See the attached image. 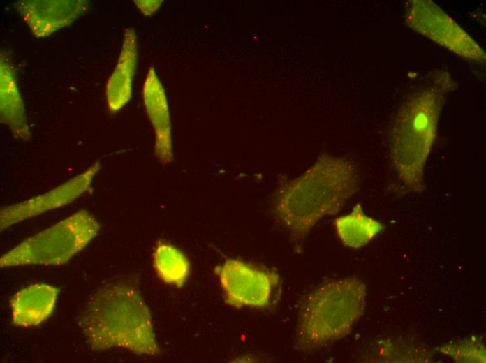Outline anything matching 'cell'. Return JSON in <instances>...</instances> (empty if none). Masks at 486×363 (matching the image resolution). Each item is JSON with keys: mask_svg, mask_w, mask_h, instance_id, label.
<instances>
[{"mask_svg": "<svg viewBox=\"0 0 486 363\" xmlns=\"http://www.w3.org/2000/svg\"><path fill=\"white\" fill-rule=\"evenodd\" d=\"M100 170L98 161L58 186L26 200L3 207L1 231L46 212L67 205L89 191Z\"/></svg>", "mask_w": 486, "mask_h": 363, "instance_id": "ba28073f", "label": "cell"}, {"mask_svg": "<svg viewBox=\"0 0 486 363\" xmlns=\"http://www.w3.org/2000/svg\"><path fill=\"white\" fill-rule=\"evenodd\" d=\"M226 303L234 308L263 309L270 305L279 276L240 260L228 258L214 269Z\"/></svg>", "mask_w": 486, "mask_h": 363, "instance_id": "52a82bcc", "label": "cell"}, {"mask_svg": "<svg viewBox=\"0 0 486 363\" xmlns=\"http://www.w3.org/2000/svg\"><path fill=\"white\" fill-rule=\"evenodd\" d=\"M1 121L13 135L22 140L30 138L25 110L18 91L13 68L8 61L1 57Z\"/></svg>", "mask_w": 486, "mask_h": 363, "instance_id": "4fadbf2b", "label": "cell"}, {"mask_svg": "<svg viewBox=\"0 0 486 363\" xmlns=\"http://www.w3.org/2000/svg\"><path fill=\"white\" fill-rule=\"evenodd\" d=\"M366 285L357 278L324 283L312 291L300 311L296 340L302 350L318 348L349 333L362 315Z\"/></svg>", "mask_w": 486, "mask_h": 363, "instance_id": "277c9868", "label": "cell"}, {"mask_svg": "<svg viewBox=\"0 0 486 363\" xmlns=\"http://www.w3.org/2000/svg\"><path fill=\"white\" fill-rule=\"evenodd\" d=\"M443 101L434 89L417 91L402 103L392 124V163L399 179L415 193L425 190V167L436 138Z\"/></svg>", "mask_w": 486, "mask_h": 363, "instance_id": "3957f363", "label": "cell"}, {"mask_svg": "<svg viewBox=\"0 0 486 363\" xmlns=\"http://www.w3.org/2000/svg\"><path fill=\"white\" fill-rule=\"evenodd\" d=\"M446 351V353L454 357L455 360H459L462 362H466V356L467 362H485V350L483 345L469 343L463 344H456L455 346H449L444 347Z\"/></svg>", "mask_w": 486, "mask_h": 363, "instance_id": "2e32d148", "label": "cell"}, {"mask_svg": "<svg viewBox=\"0 0 486 363\" xmlns=\"http://www.w3.org/2000/svg\"><path fill=\"white\" fill-rule=\"evenodd\" d=\"M99 230L100 225L92 214L85 209L78 210L6 252L0 258V267L66 264L85 248Z\"/></svg>", "mask_w": 486, "mask_h": 363, "instance_id": "5b68a950", "label": "cell"}, {"mask_svg": "<svg viewBox=\"0 0 486 363\" xmlns=\"http://www.w3.org/2000/svg\"><path fill=\"white\" fill-rule=\"evenodd\" d=\"M405 16L412 29L453 53L476 61L485 60L482 48L434 2L411 1Z\"/></svg>", "mask_w": 486, "mask_h": 363, "instance_id": "8992f818", "label": "cell"}, {"mask_svg": "<svg viewBox=\"0 0 486 363\" xmlns=\"http://www.w3.org/2000/svg\"><path fill=\"white\" fill-rule=\"evenodd\" d=\"M78 325L94 351L119 348L139 355L160 353L151 313L138 288L128 283L97 290L78 316Z\"/></svg>", "mask_w": 486, "mask_h": 363, "instance_id": "7a4b0ae2", "label": "cell"}, {"mask_svg": "<svg viewBox=\"0 0 486 363\" xmlns=\"http://www.w3.org/2000/svg\"><path fill=\"white\" fill-rule=\"evenodd\" d=\"M138 8L146 15H150L154 13L162 3L161 0H135Z\"/></svg>", "mask_w": 486, "mask_h": 363, "instance_id": "e0dca14e", "label": "cell"}, {"mask_svg": "<svg viewBox=\"0 0 486 363\" xmlns=\"http://www.w3.org/2000/svg\"><path fill=\"white\" fill-rule=\"evenodd\" d=\"M138 57L137 36L134 29H125L117 65L106 85L108 108L117 112L130 100Z\"/></svg>", "mask_w": 486, "mask_h": 363, "instance_id": "7c38bea8", "label": "cell"}, {"mask_svg": "<svg viewBox=\"0 0 486 363\" xmlns=\"http://www.w3.org/2000/svg\"><path fill=\"white\" fill-rule=\"evenodd\" d=\"M334 226L340 242L351 249L364 246L383 229L380 221L364 214L360 203L348 214L337 217Z\"/></svg>", "mask_w": 486, "mask_h": 363, "instance_id": "5bb4252c", "label": "cell"}, {"mask_svg": "<svg viewBox=\"0 0 486 363\" xmlns=\"http://www.w3.org/2000/svg\"><path fill=\"white\" fill-rule=\"evenodd\" d=\"M59 292L58 288L43 283L16 292L10 299L13 325L24 328L40 325L53 312Z\"/></svg>", "mask_w": 486, "mask_h": 363, "instance_id": "8fae6325", "label": "cell"}, {"mask_svg": "<svg viewBox=\"0 0 486 363\" xmlns=\"http://www.w3.org/2000/svg\"><path fill=\"white\" fill-rule=\"evenodd\" d=\"M142 98L155 133L154 154L161 163L168 165L173 160L168 105L165 91L152 67L145 77Z\"/></svg>", "mask_w": 486, "mask_h": 363, "instance_id": "30bf717a", "label": "cell"}, {"mask_svg": "<svg viewBox=\"0 0 486 363\" xmlns=\"http://www.w3.org/2000/svg\"><path fill=\"white\" fill-rule=\"evenodd\" d=\"M89 7L86 1H20L17 10L37 37H45L71 24Z\"/></svg>", "mask_w": 486, "mask_h": 363, "instance_id": "9c48e42d", "label": "cell"}, {"mask_svg": "<svg viewBox=\"0 0 486 363\" xmlns=\"http://www.w3.org/2000/svg\"><path fill=\"white\" fill-rule=\"evenodd\" d=\"M153 265L161 280L177 287L182 286L189 274L187 258L178 249L162 241L154 249Z\"/></svg>", "mask_w": 486, "mask_h": 363, "instance_id": "9a60e30c", "label": "cell"}, {"mask_svg": "<svg viewBox=\"0 0 486 363\" xmlns=\"http://www.w3.org/2000/svg\"><path fill=\"white\" fill-rule=\"evenodd\" d=\"M358 185L351 161L321 154L304 173L277 190L274 215L295 240H301L323 217L337 214Z\"/></svg>", "mask_w": 486, "mask_h": 363, "instance_id": "6da1fadb", "label": "cell"}]
</instances>
